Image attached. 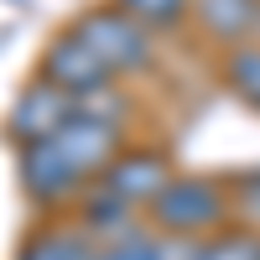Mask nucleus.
I'll return each instance as SVG.
<instances>
[{"mask_svg": "<svg viewBox=\"0 0 260 260\" xmlns=\"http://www.w3.org/2000/svg\"><path fill=\"white\" fill-rule=\"evenodd\" d=\"M234 213V198L224 182L192 177V172H172V182L156 192V203L146 208V219L161 234H187V240H208L219 234Z\"/></svg>", "mask_w": 260, "mask_h": 260, "instance_id": "nucleus-1", "label": "nucleus"}, {"mask_svg": "<svg viewBox=\"0 0 260 260\" xmlns=\"http://www.w3.org/2000/svg\"><path fill=\"white\" fill-rule=\"evenodd\" d=\"M78 31L94 42V52L110 62V73H125V68H146L151 62V26H141L130 11H94L78 21Z\"/></svg>", "mask_w": 260, "mask_h": 260, "instance_id": "nucleus-2", "label": "nucleus"}, {"mask_svg": "<svg viewBox=\"0 0 260 260\" xmlns=\"http://www.w3.org/2000/svg\"><path fill=\"white\" fill-rule=\"evenodd\" d=\"M78 115V99L68 89H57V83H37V89H26L16 99V110H11V136L21 146H42V141H52L62 136V125H68Z\"/></svg>", "mask_w": 260, "mask_h": 260, "instance_id": "nucleus-3", "label": "nucleus"}, {"mask_svg": "<svg viewBox=\"0 0 260 260\" xmlns=\"http://www.w3.org/2000/svg\"><path fill=\"white\" fill-rule=\"evenodd\" d=\"M83 172L68 161V151L57 141H42V146H21V187H26V198L37 203H62L83 192Z\"/></svg>", "mask_w": 260, "mask_h": 260, "instance_id": "nucleus-4", "label": "nucleus"}, {"mask_svg": "<svg viewBox=\"0 0 260 260\" xmlns=\"http://www.w3.org/2000/svg\"><path fill=\"white\" fill-rule=\"evenodd\" d=\"M47 83L68 89L73 99H89L94 89L110 83V62L94 52V42L83 31H68V37H57L52 52H47Z\"/></svg>", "mask_w": 260, "mask_h": 260, "instance_id": "nucleus-5", "label": "nucleus"}, {"mask_svg": "<svg viewBox=\"0 0 260 260\" xmlns=\"http://www.w3.org/2000/svg\"><path fill=\"white\" fill-rule=\"evenodd\" d=\"M83 234H89L94 245H120V240H130V234H141L151 219H146V208H136V203H125L120 192H110V187H89L83 192V203H78V219H73Z\"/></svg>", "mask_w": 260, "mask_h": 260, "instance_id": "nucleus-6", "label": "nucleus"}, {"mask_svg": "<svg viewBox=\"0 0 260 260\" xmlns=\"http://www.w3.org/2000/svg\"><path fill=\"white\" fill-rule=\"evenodd\" d=\"M62 151H68V161L83 172V177H94V172H110V161L120 156V125L99 120V115H73L62 125V136H52Z\"/></svg>", "mask_w": 260, "mask_h": 260, "instance_id": "nucleus-7", "label": "nucleus"}, {"mask_svg": "<svg viewBox=\"0 0 260 260\" xmlns=\"http://www.w3.org/2000/svg\"><path fill=\"white\" fill-rule=\"evenodd\" d=\"M167 182H172V172H167V161L156 151H120L110 161V172H104V187L120 192V198L136 203V208H151Z\"/></svg>", "mask_w": 260, "mask_h": 260, "instance_id": "nucleus-8", "label": "nucleus"}, {"mask_svg": "<svg viewBox=\"0 0 260 260\" xmlns=\"http://www.w3.org/2000/svg\"><path fill=\"white\" fill-rule=\"evenodd\" d=\"M192 16L203 21V31L234 42L250 26H260V0H192Z\"/></svg>", "mask_w": 260, "mask_h": 260, "instance_id": "nucleus-9", "label": "nucleus"}, {"mask_svg": "<svg viewBox=\"0 0 260 260\" xmlns=\"http://www.w3.org/2000/svg\"><path fill=\"white\" fill-rule=\"evenodd\" d=\"M94 240L83 234L78 224H52L26 240V250H21V260H94Z\"/></svg>", "mask_w": 260, "mask_h": 260, "instance_id": "nucleus-10", "label": "nucleus"}, {"mask_svg": "<svg viewBox=\"0 0 260 260\" xmlns=\"http://www.w3.org/2000/svg\"><path fill=\"white\" fill-rule=\"evenodd\" d=\"M203 260H260V229L250 224H224L219 234L203 240Z\"/></svg>", "mask_w": 260, "mask_h": 260, "instance_id": "nucleus-11", "label": "nucleus"}, {"mask_svg": "<svg viewBox=\"0 0 260 260\" xmlns=\"http://www.w3.org/2000/svg\"><path fill=\"white\" fill-rule=\"evenodd\" d=\"M224 78L250 110H260V47H234L224 62Z\"/></svg>", "mask_w": 260, "mask_h": 260, "instance_id": "nucleus-12", "label": "nucleus"}, {"mask_svg": "<svg viewBox=\"0 0 260 260\" xmlns=\"http://www.w3.org/2000/svg\"><path fill=\"white\" fill-rule=\"evenodd\" d=\"M120 11H130L141 26H172L192 11V0H120Z\"/></svg>", "mask_w": 260, "mask_h": 260, "instance_id": "nucleus-13", "label": "nucleus"}, {"mask_svg": "<svg viewBox=\"0 0 260 260\" xmlns=\"http://www.w3.org/2000/svg\"><path fill=\"white\" fill-rule=\"evenodd\" d=\"M94 260H156V224H146L141 234H130L120 245H99Z\"/></svg>", "mask_w": 260, "mask_h": 260, "instance_id": "nucleus-14", "label": "nucleus"}, {"mask_svg": "<svg viewBox=\"0 0 260 260\" xmlns=\"http://www.w3.org/2000/svg\"><path fill=\"white\" fill-rule=\"evenodd\" d=\"M229 198H234V213H240L250 229H260V172H245V177L229 187Z\"/></svg>", "mask_w": 260, "mask_h": 260, "instance_id": "nucleus-15", "label": "nucleus"}]
</instances>
